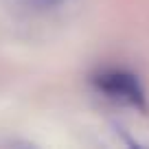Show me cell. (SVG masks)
<instances>
[{
    "instance_id": "1",
    "label": "cell",
    "mask_w": 149,
    "mask_h": 149,
    "mask_svg": "<svg viewBox=\"0 0 149 149\" xmlns=\"http://www.w3.org/2000/svg\"><path fill=\"white\" fill-rule=\"evenodd\" d=\"M103 88L110 94H118V97L127 99L132 103H140L143 101V92H140V86L134 77L123 72H112L107 77H103Z\"/></svg>"
}]
</instances>
